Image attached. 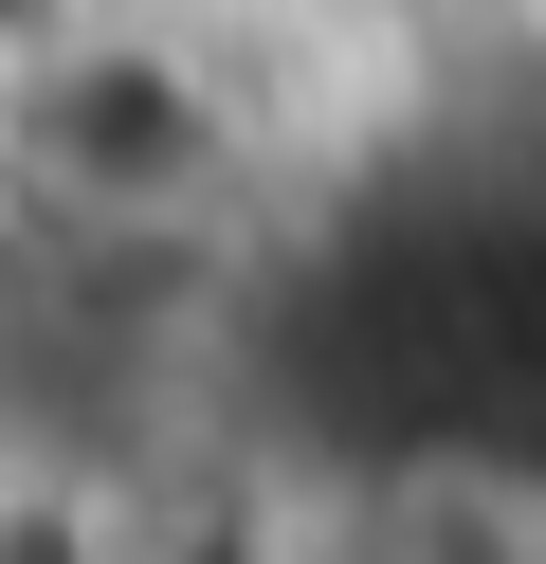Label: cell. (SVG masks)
Instances as JSON below:
<instances>
[{"instance_id":"6da1fadb","label":"cell","mask_w":546,"mask_h":564,"mask_svg":"<svg viewBox=\"0 0 546 564\" xmlns=\"http://www.w3.org/2000/svg\"><path fill=\"white\" fill-rule=\"evenodd\" d=\"M0 564H19V455H0Z\"/></svg>"}]
</instances>
